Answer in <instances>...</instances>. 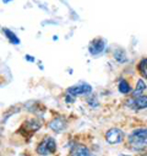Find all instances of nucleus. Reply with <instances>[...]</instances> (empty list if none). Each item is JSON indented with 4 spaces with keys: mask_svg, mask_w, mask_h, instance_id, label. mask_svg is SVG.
I'll list each match as a JSON object with an SVG mask.
<instances>
[{
    "mask_svg": "<svg viewBox=\"0 0 147 156\" xmlns=\"http://www.w3.org/2000/svg\"><path fill=\"white\" fill-rule=\"evenodd\" d=\"M143 156H147V155H143Z\"/></svg>",
    "mask_w": 147,
    "mask_h": 156,
    "instance_id": "dca6fc26",
    "label": "nucleus"
},
{
    "mask_svg": "<svg viewBox=\"0 0 147 156\" xmlns=\"http://www.w3.org/2000/svg\"><path fill=\"white\" fill-rule=\"evenodd\" d=\"M105 139L109 144H119L124 139V133L118 128H112L105 133Z\"/></svg>",
    "mask_w": 147,
    "mask_h": 156,
    "instance_id": "7ed1b4c3",
    "label": "nucleus"
},
{
    "mask_svg": "<svg viewBox=\"0 0 147 156\" xmlns=\"http://www.w3.org/2000/svg\"><path fill=\"white\" fill-rule=\"evenodd\" d=\"M128 106L134 108V109H143V108H147V96H137V97H134L131 100L128 101Z\"/></svg>",
    "mask_w": 147,
    "mask_h": 156,
    "instance_id": "423d86ee",
    "label": "nucleus"
},
{
    "mask_svg": "<svg viewBox=\"0 0 147 156\" xmlns=\"http://www.w3.org/2000/svg\"><path fill=\"white\" fill-rule=\"evenodd\" d=\"M114 57L119 63H125L126 62V54H125V52L123 49H117L114 52Z\"/></svg>",
    "mask_w": 147,
    "mask_h": 156,
    "instance_id": "9b49d317",
    "label": "nucleus"
},
{
    "mask_svg": "<svg viewBox=\"0 0 147 156\" xmlns=\"http://www.w3.org/2000/svg\"><path fill=\"white\" fill-rule=\"evenodd\" d=\"M25 58H26V59H27L28 62H34V58H32V57H31V55H28V54H27V55H26Z\"/></svg>",
    "mask_w": 147,
    "mask_h": 156,
    "instance_id": "4468645a",
    "label": "nucleus"
},
{
    "mask_svg": "<svg viewBox=\"0 0 147 156\" xmlns=\"http://www.w3.org/2000/svg\"><path fill=\"white\" fill-rule=\"evenodd\" d=\"M49 128L52 130H54L55 133H60L66 128V122L63 118H60V117H56V118H54L49 123Z\"/></svg>",
    "mask_w": 147,
    "mask_h": 156,
    "instance_id": "0eeeda50",
    "label": "nucleus"
},
{
    "mask_svg": "<svg viewBox=\"0 0 147 156\" xmlns=\"http://www.w3.org/2000/svg\"><path fill=\"white\" fill-rule=\"evenodd\" d=\"M118 156H130V155H125V154H121V155H118Z\"/></svg>",
    "mask_w": 147,
    "mask_h": 156,
    "instance_id": "2eb2a0df",
    "label": "nucleus"
},
{
    "mask_svg": "<svg viewBox=\"0 0 147 156\" xmlns=\"http://www.w3.org/2000/svg\"><path fill=\"white\" fill-rule=\"evenodd\" d=\"M119 91H120L121 94H129V92L131 91V87H130V85L128 84V81L121 80V81L119 83Z\"/></svg>",
    "mask_w": 147,
    "mask_h": 156,
    "instance_id": "f8f14e48",
    "label": "nucleus"
},
{
    "mask_svg": "<svg viewBox=\"0 0 147 156\" xmlns=\"http://www.w3.org/2000/svg\"><path fill=\"white\" fill-rule=\"evenodd\" d=\"M146 89V84H145V81L142 80V79H140L138 81H137V85H136V89H135V91H134V95H135V97H137V96H141V94H142V91Z\"/></svg>",
    "mask_w": 147,
    "mask_h": 156,
    "instance_id": "9d476101",
    "label": "nucleus"
},
{
    "mask_svg": "<svg viewBox=\"0 0 147 156\" xmlns=\"http://www.w3.org/2000/svg\"><path fill=\"white\" fill-rule=\"evenodd\" d=\"M3 32H4L5 36L8 37V40L10 41V43H12V44H19V43H20V40H19L17 36H16L12 31H10V30H8V28H4Z\"/></svg>",
    "mask_w": 147,
    "mask_h": 156,
    "instance_id": "1a4fd4ad",
    "label": "nucleus"
},
{
    "mask_svg": "<svg viewBox=\"0 0 147 156\" xmlns=\"http://www.w3.org/2000/svg\"><path fill=\"white\" fill-rule=\"evenodd\" d=\"M92 87L88 84H82V85H75V86H70L66 92L69 96H79V95H86L91 94Z\"/></svg>",
    "mask_w": 147,
    "mask_h": 156,
    "instance_id": "20e7f679",
    "label": "nucleus"
},
{
    "mask_svg": "<svg viewBox=\"0 0 147 156\" xmlns=\"http://www.w3.org/2000/svg\"><path fill=\"white\" fill-rule=\"evenodd\" d=\"M55 150H56V143L50 136L46 138L38 145V147H37V152H38L39 155H43V156H47L49 154H53V152H55Z\"/></svg>",
    "mask_w": 147,
    "mask_h": 156,
    "instance_id": "f03ea898",
    "label": "nucleus"
},
{
    "mask_svg": "<svg viewBox=\"0 0 147 156\" xmlns=\"http://www.w3.org/2000/svg\"><path fill=\"white\" fill-rule=\"evenodd\" d=\"M129 144L135 149H143L147 146V128L135 129L129 136Z\"/></svg>",
    "mask_w": 147,
    "mask_h": 156,
    "instance_id": "f257e3e1",
    "label": "nucleus"
},
{
    "mask_svg": "<svg viewBox=\"0 0 147 156\" xmlns=\"http://www.w3.org/2000/svg\"><path fill=\"white\" fill-rule=\"evenodd\" d=\"M105 49V41L103 38H96L93 40L88 47V51L92 55H98L101 53H103Z\"/></svg>",
    "mask_w": 147,
    "mask_h": 156,
    "instance_id": "39448f33",
    "label": "nucleus"
},
{
    "mask_svg": "<svg viewBox=\"0 0 147 156\" xmlns=\"http://www.w3.org/2000/svg\"><path fill=\"white\" fill-rule=\"evenodd\" d=\"M138 69H140L141 74L147 77V59H143V60L138 64Z\"/></svg>",
    "mask_w": 147,
    "mask_h": 156,
    "instance_id": "ddd939ff",
    "label": "nucleus"
},
{
    "mask_svg": "<svg viewBox=\"0 0 147 156\" xmlns=\"http://www.w3.org/2000/svg\"><path fill=\"white\" fill-rule=\"evenodd\" d=\"M71 156H93L88 147L85 145H76L71 151Z\"/></svg>",
    "mask_w": 147,
    "mask_h": 156,
    "instance_id": "6e6552de",
    "label": "nucleus"
}]
</instances>
